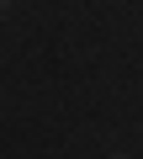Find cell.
I'll list each match as a JSON object with an SVG mask.
<instances>
[{"label": "cell", "instance_id": "1", "mask_svg": "<svg viewBox=\"0 0 143 159\" xmlns=\"http://www.w3.org/2000/svg\"><path fill=\"white\" fill-rule=\"evenodd\" d=\"M6 6H11V0H0V11H6Z\"/></svg>", "mask_w": 143, "mask_h": 159}]
</instances>
